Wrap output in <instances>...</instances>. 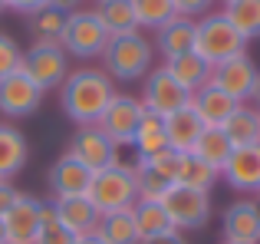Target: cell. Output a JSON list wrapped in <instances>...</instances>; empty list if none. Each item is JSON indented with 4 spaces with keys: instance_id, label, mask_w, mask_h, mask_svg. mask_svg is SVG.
<instances>
[{
    "instance_id": "1",
    "label": "cell",
    "mask_w": 260,
    "mask_h": 244,
    "mask_svg": "<svg viewBox=\"0 0 260 244\" xmlns=\"http://www.w3.org/2000/svg\"><path fill=\"white\" fill-rule=\"evenodd\" d=\"M115 96V83L99 66H79L59 86V106L76 126H95Z\"/></svg>"
},
{
    "instance_id": "2",
    "label": "cell",
    "mask_w": 260,
    "mask_h": 244,
    "mask_svg": "<svg viewBox=\"0 0 260 244\" xmlns=\"http://www.w3.org/2000/svg\"><path fill=\"white\" fill-rule=\"evenodd\" d=\"M102 70L112 76V83H135L152 73V40L142 30L125 37H109L102 50Z\"/></svg>"
},
{
    "instance_id": "3",
    "label": "cell",
    "mask_w": 260,
    "mask_h": 244,
    "mask_svg": "<svg viewBox=\"0 0 260 244\" xmlns=\"http://www.w3.org/2000/svg\"><path fill=\"white\" fill-rule=\"evenodd\" d=\"M194 53L204 56L211 66L224 63L231 56H244L247 53V37L228 20V13H204L194 20Z\"/></svg>"
},
{
    "instance_id": "4",
    "label": "cell",
    "mask_w": 260,
    "mask_h": 244,
    "mask_svg": "<svg viewBox=\"0 0 260 244\" xmlns=\"http://www.w3.org/2000/svg\"><path fill=\"white\" fill-rule=\"evenodd\" d=\"M89 201L99 208V215L109 211H128L139 201V185H135V168L132 165H109L92 175L89 185Z\"/></svg>"
},
{
    "instance_id": "5",
    "label": "cell",
    "mask_w": 260,
    "mask_h": 244,
    "mask_svg": "<svg viewBox=\"0 0 260 244\" xmlns=\"http://www.w3.org/2000/svg\"><path fill=\"white\" fill-rule=\"evenodd\" d=\"M109 43V30L102 26L99 13L95 10H73L70 17H66V30H63V40H59V46H63L70 56H79V59H92V56H102V50H106Z\"/></svg>"
},
{
    "instance_id": "6",
    "label": "cell",
    "mask_w": 260,
    "mask_h": 244,
    "mask_svg": "<svg viewBox=\"0 0 260 244\" xmlns=\"http://www.w3.org/2000/svg\"><path fill=\"white\" fill-rule=\"evenodd\" d=\"M20 70L40 86V89H56L70 76V53L59 43H33L23 53V66Z\"/></svg>"
},
{
    "instance_id": "7",
    "label": "cell",
    "mask_w": 260,
    "mask_h": 244,
    "mask_svg": "<svg viewBox=\"0 0 260 244\" xmlns=\"http://www.w3.org/2000/svg\"><path fill=\"white\" fill-rule=\"evenodd\" d=\"M191 103V93L165 70V66H152V73L142 83V106L155 116H172Z\"/></svg>"
},
{
    "instance_id": "8",
    "label": "cell",
    "mask_w": 260,
    "mask_h": 244,
    "mask_svg": "<svg viewBox=\"0 0 260 244\" xmlns=\"http://www.w3.org/2000/svg\"><path fill=\"white\" fill-rule=\"evenodd\" d=\"M142 116H145V106H142V99L128 96V93H115L112 103L106 106V112L99 116V122H95V126H99L102 132H106L109 139L115 142V145H132L135 129H139Z\"/></svg>"
},
{
    "instance_id": "9",
    "label": "cell",
    "mask_w": 260,
    "mask_h": 244,
    "mask_svg": "<svg viewBox=\"0 0 260 244\" xmlns=\"http://www.w3.org/2000/svg\"><path fill=\"white\" fill-rule=\"evenodd\" d=\"M161 205H165L175 231H198V228H204L208 218H211V195L208 192H194V188L175 185L172 192L165 195Z\"/></svg>"
},
{
    "instance_id": "10",
    "label": "cell",
    "mask_w": 260,
    "mask_h": 244,
    "mask_svg": "<svg viewBox=\"0 0 260 244\" xmlns=\"http://www.w3.org/2000/svg\"><path fill=\"white\" fill-rule=\"evenodd\" d=\"M257 66L254 59L244 53V56H231L224 63H217L211 70V83L217 86L221 93H228L234 103H250V93H254V83H257Z\"/></svg>"
},
{
    "instance_id": "11",
    "label": "cell",
    "mask_w": 260,
    "mask_h": 244,
    "mask_svg": "<svg viewBox=\"0 0 260 244\" xmlns=\"http://www.w3.org/2000/svg\"><path fill=\"white\" fill-rule=\"evenodd\" d=\"M70 152L83 162L89 172H102V168H109V165H119V159H115L119 145H115L99 126H76Z\"/></svg>"
},
{
    "instance_id": "12",
    "label": "cell",
    "mask_w": 260,
    "mask_h": 244,
    "mask_svg": "<svg viewBox=\"0 0 260 244\" xmlns=\"http://www.w3.org/2000/svg\"><path fill=\"white\" fill-rule=\"evenodd\" d=\"M43 106V89L26 76L23 70L13 73V76L0 79V112L7 119H23Z\"/></svg>"
},
{
    "instance_id": "13",
    "label": "cell",
    "mask_w": 260,
    "mask_h": 244,
    "mask_svg": "<svg viewBox=\"0 0 260 244\" xmlns=\"http://www.w3.org/2000/svg\"><path fill=\"white\" fill-rule=\"evenodd\" d=\"M92 175L83 162L76 159L73 152L59 155L56 162L46 172V181H50L53 198H70V195H89V185H92Z\"/></svg>"
},
{
    "instance_id": "14",
    "label": "cell",
    "mask_w": 260,
    "mask_h": 244,
    "mask_svg": "<svg viewBox=\"0 0 260 244\" xmlns=\"http://www.w3.org/2000/svg\"><path fill=\"white\" fill-rule=\"evenodd\" d=\"M40 208L43 201L23 195L13 201V208L4 215V231H7V244H33L40 234Z\"/></svg>"
},
{
    "instance_id": "15",
    "label": "cell",
    "mask_w": 260,
    "mask_h": 244,
    "mask_svg": "<svg viewBox=\"0 0 260 244\" xmlns=\"http://www.w3.org/2000/svg\"><path fill=\"white\" fill-rule=\"evenodd\" d=\"M221 231L224 241H237V244H260V215L254 198H237L224 208L221 218Z\"/></svg>"
},
{
    "instance_id": "16",
    "label": "cell",
    "mask_w": 260,
    "mask_h": 244,
    "mask_svg": "<svg viewBox=\"0 0 260 244\" xmlns=\"http://www.w3.org/2000/svg\"><path fill=\"white\" fill-rule=\"evenodd\" d=\"M221 178L234 192H260V145H241L231 152Z\"/></svg>"
},
{
    "instance_id": "17",
    "label": "cell",
    "mask_w": 260,
    "mask_h": 244,
    "mask_svg": "<svg viewBox=\"0 0 260 244\" xmlns=\"http://www.w3.org/2000/svg\"><path fill=\"white\" fill-rule=\"evenodd\" d=\"M188 106L198 112V119H201L208 129H221L224 122L234 116V109L241 103H234L228 93H221L214 83H208V86H201V89L191 93V103Z\"/></svg>"
},
{
    "instance_id": "18",
    "label": "cell",
    "mask_w": 260,
    "mask_h": 244,
    "mask_svg": "<svg viewBox=\"0 0 260 244\" xmlns=\"http://www.w3.org/2000/svg\"><path fill=\"white\" fill-rule=\"evenodd\" d=\"M53 208H56V218L59 225L66 228L70 234H89L95 231V225H99V208L89 201V195H70V198H53Z\"/></svg>"
},
{
    "instance_id": "19",
    "label": "cell",
    "mask_w": 260,
    "mask_h": 244,
    "mask_svg": "<svg viewBox=\"0 0 260 244\" xmlns=\"http://www.w3.org/2000/svg\"><path fill=\"white\" fill-rule=\"evenodd\" d=\"M204 129H208V126L198 119V112L191 109V106H184V109H178V112H172V116H165L168 148H175V152H181V155L194 152V145H198V139H201Z\"/></svg>"
},
{
    "instance_id": "20",
    "label": "cell",
    "mask_w": 260,
    "mask_h": 244,
    "mask_svg": "<svg viewBox=\"0 0 260 244\" xmlns=\"http://www.w3.org/2000/svg\"><path fill=\"white\" fill-rule=\"evenodd\" d=\"M155 50H158L165 59L191 53L194 50V20H188V17L168 20L161 30H155Z\"/></svg>"
},
{
    "instance_id": "21",
    "label": "cell",
    "mask_w": 260,
    "mask_h": 244,
    "mask_svg": "<svg viewBox=\"0 0 260 244\" xmlns=\"http://www.w3.org/2000/svg\"><path fill=\"white\" fill-rule=\"evenodd\" d=\"M26 139L17 126L0 122V181H10L26 165Z\"/></svg>"
},
{
    "instance_id": "22",
    "label": "cell",
    "mask_w": 260,
    "mask_h": 244,
    "mask_svg": "<svg viewBox=\"0 0 260 244\" xmlns=\"http://www.w3.org/2000/svg\"><path fill=\"white\" fill-rule=\"evenodd\" d=\"M165 70L172 73V76H175L188 93H194V89H201V86L211 83V70H214V66H211L204 56H198V53L191 50V53H181V56L165 59Z\"/></svg>"
},
{
    "instance_id": "23",
    "label": "cell",
    "mask_w": 260,
    "mask_h": 244,
    "mask_svg": "<svg viewBox=\"0 0 260 244\" xmlns=\"http://www.w3.org/2000/svg\"><path fill=\"white\" fill-rule=\"evenodd\" d=\"M221 132L231 139V145L241 148V145H260V112L254 106H237L234 116L221 126Z\"/></svg>"
},
{
    "instance_id": "24",
    "label": "cell",
    "mask_w": 260,
    "mask_h": 244,
    "mask_svg": "<svg viewBox=\"0 0 260 244\" xmlns=\"http://www.w3.org/2000/svg\"><path fill=\"white\" fill-rule=\"evenodd\" d=\"M132 218H135V231H139V241H145V238H158V234L175 231V225H172V218H168V211H165V205H161V201H135Z\"/></svg>"
},
{
    "instance_id": "25",
    "label": "cell",
    "mask_w": 260,
    "mask_h": 244,
    "mask_svg": "<svg viewBox=\"0 0 260 244\" xmlns=\"http://www.w3.org/2000/svg\"><path fill=\"white\" fill-rule=\"evenodd\" d=\"M132 145H135V152H139V159H152V155H158L161 148H168L165 116H155V112L145 109V116H142L139 129H135Z\"/></svg>"
},
{
    "instance_id": "26",
    "label": "cell",
    "mask_w": 260,
    "mask_h": 244,
    "mask_svg": "<svg viewBox=\"0 0 260 244\" xmlns=\"http://www.w3.org/2000/svg\"><path fill=\"white\" fill-rule=\"evenodd\" d=\"M102 26L109 30V37H125V33L139 30V20H135V4L132 0H102L95 7Z\"/></svg>"
},
{
    "instance_id": "27",
    "label": "cell",
    "mask_w": 260,
    "mask_h": 244,
    "mask_svg": "<svg viewBox=\"0 0 260 244\" xmlns=\"http://www.w3.org/2000/svg\"><path fill=\"white\" fill-rule=\"evenodd\" d=\"M217 178H221V172L217 168H211L208 162H201L198 155H181V168H178V178H175V185H181V188H194V192H208L211 195V188L217 185Z\"/></svg>"
},
{
    "instance_id": "28",
    "label": "cell",
    "mask_w": 260,
    "mask_h": 244,
    "mask_svg": "<svg viewBox=\"0 0 260 244\" xmlns=\"http://www.w3.org/2000/svg\"><path fill=\"white\" fill-rule=\"evenodd\" d=\"M95 234H99L106 244H139V231H135L132 208H128V211H109V215H102L99 225H95Z\"/></svg>"
},
{
    "instance_id": "29",
    "label": "cell",
    "mask_w": 260,
    "mask_h": 244,
    "mask_svg": "<svg viewBox=\"0 0 260 244\" xmlns=\"http://www.w3.org/2000/svg\"><path fill=\"white\" fill-rule=\"evenodd\" d=\"M231 152H234V145H231V139L221 132V129H204L191 155H198L201 162H208L211 168H217V172H221V168L228 165Z\"/></svg>"
},
{
    "instance_id": "30",
    "label": "cell",
    "mask_w": 260,
    "mask_h": 244,
    "mask_svg": "<svg viewBox=\"0 0 260 244\" xmlns=\"http://www.w3.org/2000/svg\"><path fill=\"white\" fill-rule=\"evenodd\" d=\"M66 17H70L66 10L50 7V4H46L43 10L30 13V30H33V37H37V43H59V40H63V30H66Z\"/></svg>"
},
{
    "instance_id": "31",
    "label": "cell",
    "mask_w": 260,
    "mask_h": 244,
    "mask_svg": "<svg viewBox=\"0 0 260 244\" xmlns=\"http://www.w3.org/2000/svg\"><path fill=\"white\" fill-rule=\"evenodd\" d=\"M224 13L247 37V43L260 37V0H231V4H224Z\"/></svg>"
},
{
    "instance_id": "32",
    "label": "cell",
    "mask_w": 260,
    "mask_h": 244,
    "mask_svg": "<svg viewBox=\"0 0 260 244\" xmlns=\"http://www.w3.org/2000/svg\"><path fill=\"white\" fill-rule=\"evenodd\" d=\"M132 168H135V185H139V201H165V195L175 188V181L158 175L148 162H139Z\"/></svg>"
},
{
    "instance_id": "33",
    "label": "cell",
    "mask_w": 260,
    "mask_h": 244,
    "mask_svg": "<svg viewBox=\"0 0 260 244\" xmlns=\"http://www.w3.org/2000/svg\"><path fill=\"white\" fill-rule=\"evenodd\" d=\"M135 4V20L139 30H161L168 20H175V4L172 0H132Z\"/></svg>"
},
{
    "instance_id": "34",
    "label": "cell",
    "mask_w": 260,
    "mask_h": 244,
    "mask_svg": "<svg viewBox=\"0 0 260 244\" xmlns=\"http://www.w3.org/2000/svg\"><path fill=\"white\" fill-rule=\"evenodd\" d=\"M73 241H76V234H70L59 225L53 201H43V208H40V234L33 244H73Z\"/></svg>"
},
{
    "instance_id": "35",
    "label": "cell",
    "mask_w": 260,
    "mask_h": 244,
    "mask_svg": "<svg viewBox=\"0 0 260 244\" xmlns=\"http://www.w3.org/2000/svg\"><path fill=\"white\" fill-rule=\"evenodd\" d=\"M20 66H23V50H20V43L10 33H0V79L20 73Z\"/></svg>"
},
{
    "instance_id": "36",
    "label": "cell",
    "mask_w": 260,
    "mask_h": 244,
    "mask_svg": "<svg viewBox=\"0 0 260 244\" xmlns=\"http://www.w3.org/2000/svg\"><path fill=\"white\" fill-rule=\"evenodd\" d=\"M139 162H148L158 175H165L168 181H175L178 168H181V152H175V148H161L158 155H152V159H139Z\"/></svg>"
},
{
    "instance_id": "37",
    "label": "cell",
    "mask_w": 260,
    "mask_h": 244,
    "mask_svg": "<svg viewBox=\"0 0 260 244\" xmlns=\"http://www.w3.org/2000/svg\"><path fill=\"white\" fill-rule=\"evenodd\" d=\"M178 17H188V20H201L204 13H211V4L214 0H172Z\"/></svg>"
},
{
    "instance_id": "38",
    "label": "cell",
    "mask_w": 260,
    "mask_h": 244,
    "mask_svg": "<svg viewBox=\"0 0 260 244\" xmlns=\"http://www.w3.org/2000/svg\"><path fill=\"white\" fill-rule=\"evenodd\" d=\"M20 198V192L13 188V181H0V218L13 208V201Z\"/></svg>"
},
{
    "instance_id": "39",
    "label": "cell",
    "mask_w": 260,
    "mask_h": 244,
    "mask_svg": "<svg viewBox=\"0 0 260 244\" xmlns=\"http://www.w3.org/2000/svg\"><path fill=\"white\" fill-rule=\"evenodd\" d=\"M7 7L17 10V13H37L46 7V0H7Z\"/></svg>"
},
{
    "instance_id": "40",
    "label": "cell",
    "mask_w": 260,
    "mask_h": 244,
    "mask_svg": "<svg viewBox=\"0 0 260 244\" xmlns=\"http://www.w3.org/2000/svg\"><path fill=\"white\" fill-rule=\"evenodd\" d=\"M139 244H188V241H184L181 231H168V234H158V238H145Z\"/></svg>"
},
{
    "instance_id": "41",
    "label": "cell",
    "mask_w": 260,
    "mask_h": 244,
    "mask_svg": "<svg viewBox=\"0 0 260 244\" xmlns=\"http://www.w3.org/2000/svg\"><path fill=\"white\" fill-rule=\"evenodd\" d=\"M50 7H59V10H66V13H73V10H79V4L83 0H46Z\"/></svg>"
},
{
    "instance_id": "42",
    "label": "cell",
    "mask_w": 260,
    "mask_h": 244,
    "mask_svg": "<svg viewBox=\"0 0 260 244\" xmlns=\"http://www.w3.org/2000/svg\"><path fill=\"white\" fill-rule=\"evenodd\" d=\"M73 244H106V241H102V238H99L95 231H89V234H79V238L73 241Z\"/></svg>"
},
{
    "instance_id": "43",
    "label": "cell",
    "mask_w": 260,
    "mask_h": 244,
    "mask_svg": "<svg viewBox=\"0 0 260 244\" xmlns=\"http://www.w3.org/2000/svg\"><path fill=\"white\" fill-rule=\"evenodd\" d=\"M250 103H254V109H260V73H257V83H254V93H250Z\"/></svg>"
},
{
    "instance_id": "44",
    "label": "cell",
    "mask_w": 260,
    "mask_h": 244,
    "mask_svg": "<svg viewBox=\"0 0 260 244\" xmlns=\"http://www.w3.org/2000/svg\"><path fill=\"white\" fill-rule=\"evenodd\" d=\"M0 244H7V231H4V218H0Z\"/></svg>"
},
{
    "instance_id": "45",
    "label": "cell",
    "mask_w": 260,
    "mask_h": 244,
    "mask_svg": "<svg viewBox=\"0 0 260 244\" xmlns=\"http://www.w3.org/2000/svg\"><path fill=\"white\" fill-rule=\"evenodd\" d=\"M254 205H257V215H260V195H257V198H254Z\"/></svg>"
},
{
    "instance_id": "46",
    "label": "cell",
    "mask_w": 260,
    "mask_h": 244,
    "mask_svg": "<svg viewBox=\"0 0 260 244\" xmlns=\"http://www.w3.org/2000/svg\"><path fill=\"white\" fill-rule=\"evenodd\" d=\"M7 10V0H0V13H4Z\"/></svg>"
},
{
    "instance_id": "47",
    "label": "cell",
    "mask_w": 260,
    "mask_h": 244,
    "mask_svg": "<svg viewBox=\"0 0 260 244\" xmlns=\"http://www.w3.org/2000/svg\"><path fill=\"white\" fill-rule=\"evenodd\" d=\"M224 244H237V241H224Z\"/></svg>"
},
{
    "instance_id": "48",
    "label": "cell",
    "mask_w": 260,
    "mask_h": 244,
    "mask_svg": "<svg viewBox=\"0 0 260 244\" xmlns=\"http://www.w3.org/2000/svg\"><path fill=\"white\" fill-rule=\"evenodd\" d=\"M95 4H102V0H95Z\"/></svg>"
},
{
    "instance_id": "49",
    "label": "cell",
    "mask_w": 260,
    "mask_h": 244,
    "mask_svg": "<svg viewBox=\"0 0 260 244\" xmlns=\"http://www.w3.org/2000/svg\"><path fill=\"white\" fill-rule=\"evenodd\" d=\"M224 4H231V0H224Z\"/></svg>"
},
{
    "instance_id": "50",
    "label": "cell",
    "mask_w": 260,
    "mask_h": 244,
    "mask_svg": "<svg viewBox=\"0 0 260 244\" xmlns=\"http://www.w3.org/2000/svg\"><path fill=\"white\" fill-rule=\"evenodd\" d=\"M257 112H260V109H257Z\"/></svg>"
},
{
    "instance_id": "51",
    "label": "cell",
    "mask_w": 260,
    "mask_h": 244,
    "mask_svg": "<svg viewBox=\"0 0 260 244\" xmlns=\"http://www.w3.org/2000/svg\"><path fill=\"white\" fill-rule=\"evenodd\" d=\"M257 195H260V192H257Z\"/></svg>"
}]
</instances>
